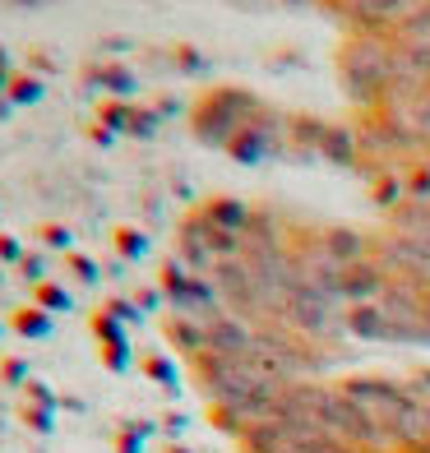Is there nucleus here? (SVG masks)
<instances>
[{
  "label": "nucleus",
  "instance_id": "1",
  "mask_svg": "<svg viewBox=\"0 0 430 453\" xmlns=\"http://www.w3.org/2000/svg\"><path fill=\"white\" fill-rule=\"evenodd\" d=\"M14 107H33V102H42V79L37 74H14V84H10V93H5Z\"/></svg>",
  "mask_w": 430,
  "mask_h": 453
},
{
  "label": "nucleus",
  "instance_id": "2",
  "mask_svg": "<svg viewBox=\"0 0 430 453\" xmlns=\"http://www.w3.org/2000/svg\"><path fill=\"white\" fill-rule=\"evenodd\" d=\"M88 84H102L111 93H134V79L120 70V65H102V70H88Z\"/></svg>",
  "mask_w": 430,
  "mask_h": 453
},
{
  "label": "nucleus",
  "instance_id": "3",
  "mask_svg": "<svg viewBox=\"0 0 430 453\" xmlns=\"http://www.w3.org/2000/svg\"><path fill=\"white\" fill-rule=\"evenodd\" d=\"M14 328H19L24 338H42L51 324H47V315H42V311H14Z\"/></svg>",
  "mask_w": 430,
  "mask_h": 453
},
{
  "label": "nucleus",
  "instance_id": "4",
  "mask_svg": "<svg viewBox=\"0 0 430 453\" xmlns=\"http://www.w3.org/2000/svg\"><path fill=\"white\" fill-rule=\"evenodd\" d=\"M97 120L107 130H130V107H120V102H107V107L97 111Z\"/></svg>",
  "mask_w": 430,
  "mask_h": 453
},
{
  "label": "nucleus",
  "instance_id": "5",
  "mask_svg": "<svg viewBox=\"0 0 430 453\" xmlns=\"http://www.w3.org/2000/svg\"><path fill=\"white\" fill-rule=\"evenodd\" d=\"M24 264V245H19V236H10V232H0V264Z\"/></svg>",
  "mask_w": 430,
  "mask_h": 453
},
{
  "label": "nucleus",
  "instance_id": "6",
  "mask_svg": "<svg viewBox=\"0 0 430 453\" xmlns=\"http://www.w3.org/2000/svg\"><path fill=\"white\" fill-rule=\"evenodd\" d=\"M37 236H42V241L51 245V250H65V245H70V232H65V226H60V222H47L42 232H37Z\"/></svg>",
  "mask_w": 430,
  "mask_h": 453
},
{
  "label": "nucleus",
  "instance_id": "7",
  "mask_svg": "<svg viewBox=\"0 0 430 453\" xmlns=\"http://www.w3.org/2000/svg\"><path fill=\"white\" fill-rule=\"evenodd\" d=\"M37 301H42L47 311H60V305H70V296L60 292V287H51V282H42V287H37Z\"/></svg>",
  "mask_w": 430,
  "mask_h": 453
},
{
  "label": "nucleus",
  "instance_id": "8",
  "mask_svg": "<svg viewBox=\"0 0 430 453\" xmlns=\"http://www.w3.org/2000/svg\"><path fill=\"white\" fill-rule=\"evenodd\" d=\"M153 126H157L153 111H130V130L126 134H153Z\"/></svg>",
  "mask_w": 430,
  "mask_h": 453
},
{
  "label": "nucleus",
  "instance_id": "9",
  "mask_svg": "<svg viewBox=\"0 0 430 453\" xmlns=\"http://www.w3.org/2000/svg\"><path fill=\"white\" fill-rule=\"evenodd\" d=\"M42 269H47V264H42V255H24V278H28V282H37V287H42Z\"/></svg>",
  "mask_w": 430,
  "mask_h": 453
},
{
  "label": "nucleus",
  "instance_id": "10",
  "mask_svg": "<svg viewBox=\"0 0 430 453\" xmlns=\"http://www.w3.org/2000/svg\"><path fill=\"white\" fill-rule=\"evenodd\" d=\"M10 84H14V70H10V51L0 47V97L10 93Z\"/></svg>",
  "mask_w": 430,
  "mask_h": 453
},
{
  "label": "nucleus",
  "instance_id": "11",
  "mask_svg": "<svg viewBox=\"0 0 430 453\" xmlns=\"http://www.w3.org/2000/svg\"><path fill=\"white\" fill-rule=\"evenodd\" d=\"M120 250H126V255H139V250H143V236H134V232H120Z\"/></svg>",
  "mask_w": 430,
  "mask_h": 453
},
{
  "label": "nucleus",
  "instance_id": "12",
  "mask_svg": "<svg viewBox=\"0 0 430 453\" xmlns=\"http://www.w3.org/2000/svg\"><path fill=\"white\" fill-rule=\"evenodd\" d=\"M28 65L42 70V74H51V56H47V51H28Z\"/></svg>",
  "mask_w": 430,
  "mask_h": 453
},
{
  "label": "nucleus",
  "instance_id": "13",
  "mask_svg": "<svg viewBox=\"0 0 430 453\" xmlns=\"http://www.w3.org/2000/svg\"><path fill=\"white\" fill-rule=\"evenodd\" d=\"M70 264H74V273H79V278H84V282H93V264H88L84 255H74Z\"/></svg>",
  "mask_w": 430,
  "mask_h": 453
},
{
  "label": "nucleus",
  "instance_id": "14",
  "mask_svg": "<svg viewBox=\"0 0 430 453\" xmlns=\"http://www.w3.org/2000/svg\"><path fill=\"white\" fill-rule=\"evenodd\" d=\"M19 375H24V365H19V361H5V380H10V384H14V380H19Z\"/></svg>",
  "mask_w": 430,
  "mask_h": 453
},
{
  "label": "nucleus",
  "instance_id": "15",
  "mask_svg": "<svg viewBox=\"0 0 430 453\" xmlns=\"http://www.w3.org/2000/svg\"><path fill=\"white\" fill-rule=\"evenodd\" d=\"M10 111H14V102H10V97H0V120H5Z\"/></svg>",
  "mask_w": 430,
  "mask_h": 453
}]
</instances>
